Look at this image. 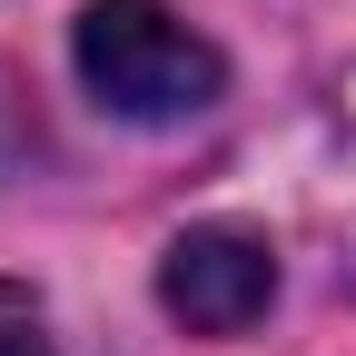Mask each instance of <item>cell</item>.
<instances>
[{
  "mask_svg": "<svg viewBox=\"0 0 356 356\" xmlns=\"http://www.w3.org/2000/svg\"><path fill=\"white\" fill-rule=\"evenodd\" d=\"M79 79H89L99 109L139 119V129H168V119H198L228 89V60L168 0H89L79 10Z\"/></svg>",
  "mask_w": 356,
  "mask_h": 356,
  "instance_id": "cell-1",
  "label": "cell"
},
{
  "mask_svg": "<svg viewBox=\"0 0 356 356\" xmlns=\"http://www.w3.org/2000/svg\"><path fill=\"white\" fill-rule=\"evenodd\" d=\"M267 297H277V257H267V238H248V228H188L159 257V307L178 327H198V337L257 327Z\"/></svg>",
  "mask_w": 356,
  "mask_h": 356,
  "instance_id": "cell-2",
  "label": "cell"
},
{
  "mask_svg": "<svg viewBox=\"0 0 356 356\" xmlns=\"http://www.w3.org/2000/svg\"><path fill=\"white\" fill-rule=\"evenodd\" d=\"M0 356H50V327H40V297L0 277Z\"/></svg>",
  "mask_w": 356,
  "mask_h": 356,
  "instance_id": "cell-3",
  "label": "cell"
}]
</instances>
